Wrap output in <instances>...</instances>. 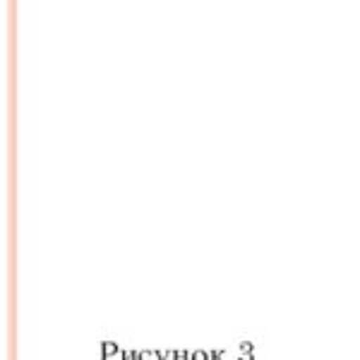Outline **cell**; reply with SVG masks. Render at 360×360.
Listing matches in <instances>:
<instances>
[]
</instances>
